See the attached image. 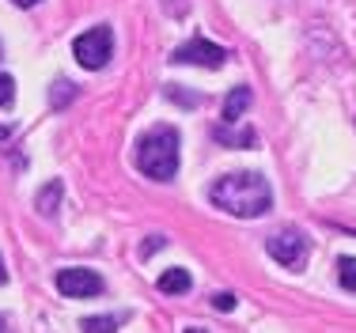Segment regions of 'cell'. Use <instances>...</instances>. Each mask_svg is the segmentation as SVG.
<instances>
[{
    "instance_id": "cell-19",
    "label": "cell",
    "mask_w": 356,
    "mask_h": 333,
    "mask_svg": "<svg viewBox=\"0 0 356 333\" xmlns=\"http://www.w3.org/2000/svg\"><path fill=\"white\" fill-rule=\"evenodd\" d=\"M8 280V269H4V258H0V284Z\"/></svg>"
},
{
    "instance_id": "cell-8",
    "label": "cell",
    "mask_w": 356,
    "mask_h": 333,
    "mask_svg": "<svg viewBox=\"0 0 356 333\" xmlns=\"http://www.w3.org/2000/svg\"><path fill=\"white\" fill-rule=\"evenodd\" d=\"M213 136L220 144H227V148H254V140H258L254 129H227V125H216Z\"/></svg>"
},
{
    "instance_id": "cell-5",
    "label": "cell",
    "mask_w": 356,
    "mask_h": 333,
    "mask_svg": "<svg viewBox=\"0 0 356 333\" xmlns=\"http://www.w3.org/2000/svg\"><path fill=\"white\" fill-rule=\"evenodd\" d=\"M171 65H197V68H224L227 65V49L224 46H213L205 38H190L186 46H178L171 54Z\"/></svg>"
},
{
    "instance_id": "cell-18",
    "label": "cell",
    "mask_w": 356,
    "mask_h": 333,
    "mask_svg": "<svg viewBox=\"0 0 356 333\" xmlns=\"http://www.w3.org/2000/svg\"><path fill=\"white\" fill-rule=\"evenodd\" d=\"M213 307H216V311H235V295L232 292H220V295H213Z\"/></svg>"
},
{
    "instance_id": "cell-21",
    "label": "cell",
    "mask_w": 356,
    "mask_h": 333,
    "mask_svg": "<svg viewBox=\"0 0 356 333\" xmlns=\"http://www.w3.org/2000/svg\"><path fill=\"white\" fill-rule=\"evenodd\" d=\"M186 333H209V330H197V326H190V330H186Z\"/></svg>"
},
{
    "instance_id": "cell-4",
    "label": "cell",
    "mask_w": 356,
    "mask_h": 333,
    "mask_svg": "<svg viewBox=\"0 0 356 333\" xmlns=\"http://www.w3.org/2000/svg\"><path fill=\"white\" fill-rule=\"evenodd\" d=\"M266 250H269V258L281 261L284 269H300L303 261H307V254H311V243H307V235H303V232H292V227H288V232L269 238Z\"/></svg>"
},
{
    "instance_id": "cell-12",
    "label": "cell",
    "mask_w": 356,
    "mask_h": 333,
    "mask_svg": "<svg viewBox=\"0 0 356 333\" xmlns=\"http://www.w3.org/2000/svg\"><path fill=\"white\" fill-rule=\"evenodd\" d=\"M49 99H54V106H69V102L76 99V83L57 80V83H54V91H49Z\"/></svg>"
},
{
    "instance_id": "cell-20",
    "label": "cell",
    "mask_w": 356,
    "mask_h": 333,
    "mask_svg": "<svg viewBox=\"0 0 356 333\" xmlns=\"http://www.w3.org/2000/svg\"><path fill=\"white\" fill-rule=\"evenodd\" d=\"M15 4H19V8H35L38 0H15Z\"/></svg>"
},
{
    "instance_id": "cell-13",
    "label": "cell",
    "mask_w": 356,
    "mask_h": 333,
    "mask_svg": "<svg viewBox=\"0 0 356 333\" xmlns=\"http://www.w3.org/2000/svg\"><path fill=\"white\" fill-rule=\"evenodd\" d=\"M337 277H341V288L356 292V261H353V258H341V261H337Z\"/></svg>"
},
{
    "instance_id": "cell-1",
    "label": "cell",
    "mask_w": 356,
    "mask_h": 333,
    "mask_svg": "<svg viewBox=\"0 0 356 333\" xmlns=\"http://www.w3.org/2000/svg\"><path fill=\"white\" fill-rule=\"evenodd\" d=\"M209 201H213L216 209L232 212V216L258 220L273 209V190H269V182L258 170H239V174H224L220 182H213Z\"/></svg>"
},
{
    "instance_id": "cell-9",
    "label": "cell",
    "mask_w": 356,
    "mask_h": 333,
    "mask_svg": "<svg viewBox=\"0 0 356 333\" xmlns=\"http://www.w3.org/2000/svg\"><path fill=\"white\" fill-rule=\"evenodd\" d=\"M190 288H193V280L186 269H167L163 277H159V292H167V295H186Z\"/></svg>"
},
{
    "instance_id": "cell-15",
    "label": "cell",
    "mask_w": 356,
    "mask_h": 333,
    "mask_svg": "<svg viewBox=\"0 0 356 333\" xmlns=\"http://www.w3.org/2000/svg\"><path fill=\"white\" fill-rule=\"evenodd\" d=\"M167 99H171V102H178V106H190V110L201 102L197 95H186V91H178V88H167Z\"/></svg>"
},
{
    "instance_id": "cell-22",
    "label": "cell",
    "mask_w": 356,
    "mask_h": 333,
    "mask_svg": "<svg viewBox=\"0 0 356 333\" xmlns=\"http://www.w3.org/2000/svg\"><path fill=\"white\" fill-rule=\"evenodd\" d=\"M0 333H4V318H0Z\"/></svg>"
},
{
    "instance_id": "cell-11",
    "label": "cell",
    "mask_w": 356,
    "mask_h": 333,
    "mask_svg": "<svg viewBox=\"0 0 356 333\" xmlns=\"http://www.w3.org/2000/svg\"><path fill=\"white\" fill-rule=\"evenodd\" d=\"M83 333H118V318L114 314H99V318H83L80 322Z\"/></svg>"
},
{
    "instance_id": "cell-3",
    "label": "cell",
    "mask_w": 356,
    "mask_h": 333,
    "mask_svg": "<svg viewBox=\"0 0 356 333\" xmlns=\"http://www.w3.org/2000/svg\"><path fill=\"white\" fill-rule=\"evenodd\" d=\"M72 54H76V61H80L88 72H99V68H106V61L114 57V31L106 27H91V31H83L80 38L72 42Z\"/></svg>"
},
{
    "instance_id": "cell-7",
    "label": "cell",
    "mask_w": 356,
    "mask_h": 333,
    "mask_svg": "<svg viewBox=\"0 0 356 333\" xmlns=\"http://www.w3.org/2000/svg\"><path fill=\"white\" fill-rule=\"evenodd\" d=\"M247 106H250V88H232L224 99V125H239Z\"/></svg>"
},
{
    "instance_id": "cell-14",
    "label": "cell",
    "mask_w": 356,
    "mask_h": 333,
    "mask_svg": "<svg viewBox=\"0 0 356 333\" xmlns=\"http://www.w3.org/2000/svg\"><path fill=\"white\" fill-rule=\"evenodd\" d=\"M15 102V80L12 76H0V110H8Z\"/></svg>"
},
{
    "instance_id": "cell-17",
    "label": "cell",
    "mask_w": 356,
    "mask_h": 333,
    "mask_svg": "<svg viewBox=\"0 0 356 333\" xmlns=\"http://www.w3.org/2000/svg\"><path fill=\"white\" fill-rule=\"evenodd\" d=\"M163 12L167 15H186L190 12V0H163Z\"/></svg>"
},
{
    "instance_id": "cell-6",
    "label": "cell",
    "mask_w": 356,
    "mask_h": 333,
    "mask_svg": "<svg viewBox=\"0 0 356 333\" xmlns=\"http://www.w3.org/2000/svg\"><path fill=\"white\" fill-rule=\"evenodd\" d=\"M57 292L69 300H88V295L103 292V277L91 269H61L57 273Z\"/></svg>"
},
{
    "instance_id": "cell-16",
    "label": "cell",
    "mask_w": 356,
    "mask_h": 333,
    "mask_svg": "<svg viewBox=\"0 0 356 333\" xmlns=\"http://www.w3.org/2000/svg\"><path fill=\"white\" fill-rule=\"evenodd\" d=\"M163 246H167V238H163V235H152L148 243L140 246V258H152V254H156V250H163Z\"/></svg>"
},
{
    "instance_id": "cell-10",
    "label": "cell",
    "mask_w": 356,
    "mask_h": 333,
    "mask_svg": "<svg viewBox=\"0 0 356 333\" xmlns=\"http://www.w3.org/2000/svg\"><path fill=\"white\" fill-rule=\"evenodd\" d=\"M38 212H42V216H54V212H57V204H61V182H49L46 186V190H42L38 193Z\"/></svg>"
},
{
    "instance_id": "cell-2",
    "label": "cell",
    "mask_w": 356,
    "mask_h": 333,
    "mask_svg": "<svg viewBox=\"0 0 356 333\" xmlns=\"http://www.w3.org/2000/svg\"><path fill=\"white\" fill-rule=\"evenodd\" d=\"M137 167L156 182H171L178 174V133L171 125H156L137 148Z\"/></svg>"
}]
</instances>
